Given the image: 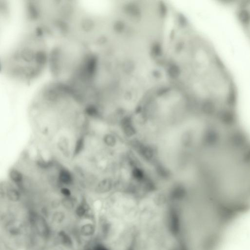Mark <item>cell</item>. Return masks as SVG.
Here are the masks:
<instances>
[{
	"label": "cell",
	"mask_w": 250,
	"mask_h": 250,
	"mask_svg": "<svg viewBox=\"0 0 250 250\" xmlns=\"http://www.w3.org/2000/svg\"><path fill=\"white\" fill-rule=\"evenodd\" d=\"M110 187V181L108 179H105L98 183L96 188V190L98 193H105L108 190H109Z\"/></svg>",
	"instance_id": "obj_13"
},
{
	"label": "cell",
	"mask_w": 250,
	"mask_h": 250,
	"mask_svg": "<svg viewBox=\"0 0 250 250\" xmlns=\"http://www.w3.org/2000/svg\"><path fill=\"white\" fill-rule=\"evenodd\" d=\"M131 250H182L173 205L164 200L140 204Z\"/></svg>",
	"instance_id": "obj_4"
},
{
	"label": "cell",
	"mask_w": 250,
	"mask_h": 250,
	"mask_svg": "<svg viewBox=\"0 0 250 250\" xmlns=\"http://www.w3.org/2000/svg\"><path fill=\"white\" fill-rule=\"evenodd\" d=\"M6 196L10 201L16 202L20 198V193L15 188H9L6 193Z\"/></svg>",
	"instance_id": "obj_12"
},
{
	"label": "cell",
	"mask_w": 250,
	"mask_h": 250,
	"mask_svg": "<svg viewBox=\"0 0 250 250\" xmlns=\"http://www.w3.org/2000/svg\"><path fill=\"white\" fill-rule=\"evenodd\" d=\"M60 191L62 195H64L65 197H69V196H70L71 195V191L70 190V189L66 187H63L60 190Z\"/></svg>",
	"instance_id": "obj_15"
},
{
	"label": "cell",
	"mask_w": 250,
	"mask_h": 250,
	"mask_svg": "<svg viewBox=\"0 0 250 250\" xmlns=\"http://www.w3.org/2000/svg\"><path fill=\"white\" fill-rule=\"evenodd\" d=\"M140 202L115 203L103 217L104 250H131L138 229Z\"/></svg>",
	"instance_id": "obj_6"
},
{
	"label": "cell",
	"mask_w": 250,
	"mask_h": 250,
	"mask_svg": "<svg viewBox=\"0 0 250 250\" xmlns=\"http://www.w3.org/2000/svg\"><path fill=\"white\" fill-rule=\"evenodd\" d=\"M236 12L240 26L250 42V1L241 2L237 6Z\"/></svg>",
	"instance_id": "obj_7"
},
{
	"label": "cell",
	"mask_w": 250,
	"mask_h": 250,
	"mask_svg": "<svg viewBox=\"0 0 250 250\" xmlns=\"http://www.w3.org/2000/svg\"><path fill=\"white\" fill-rule=\"evenodd\" d=\"M27 26L45 36L60 39L71 34L81 7L71 1H27L23 4Z\"/></svg>",
	"instance_id": "obj_5"
},
{
	"label": "cell",
	"mask_w": 250,
	"mask_h": 250,
	"mask_svg": "<svg viewBox=\"0 0 250 250\" xmlns=\"http://www.w3.org/2000/svg\"><path fill=\"white\" fill-rule=\"evenodd\" d=\"M10 179L15 184H20L23 181V177L22 173L19 170L12 169L9 173Z\"/></svg>",
	"instance_id": "obj_10"
},
{
	"label": "cell",
	"mask_w": 250,
	"mask_h": 250,
	"mask_svg": "<svg viewBox=\"0 0 250 250\" xmlns=\"http://www.w3.org/2000/svg\"><path fill=\"white\" fill-rule=\"evenodd\" d=\"M104 141L108 146H112L114 144V139L110 134H107L104 138Z\"/></svg>",
	"instance_id": "obj_14"
},
{
	"label": "cell",
	"mask_w": 250,
	"mask_h": 250,
	"mask_svg": "<svg viewBox=\"0 0 250 250\" xmlns=\"http://www.w3.org/2000/svg\"><path fill=\"white\" fill-rule=\"evenodd\" d=\"M206 145V189L234 220L250 208V141L235 128L219 133Z\"/></svg>",
	"instance_id": "obj_2"
},
{
	"label": "cell",
	"mask_w": 250,
	"mask_h": 250,
	"mask_svg": "<svg viewBox=\"0 0 250 250\" xmlns=\"http://www.w3.org/2000/svg\"><path fill=\"white\" fill-rule=\"evenodd\" d=\"M85 139L82 136L78 139L75 143L73 155L77 156L81 153L85 148Z\"/></svg>",
	"instance_id": "obj_11"
},
{
	"label": "cell",
	"mask_w": 250,
	"mask_h": 250,
	"mask_svg": "<svg viewBox=\"0 0 250 250\" xmlns=\"http://www.w3.org/2000/svg\"><path fill=\"white\" fill-rule=\"evenodd\" d=\"M58 180L64 185H71L73 182V177L70 171L66 168L60 170L58 174Z\"/></svg>",
	"instance_id": "obj_8"
},
{
	"label": "cell",
	"mask_w": 250,
	"mask_h": 250,
	"mask_svg": "<svg viewBox=\"0 0 250 250\" xmlns=\"http://www.w3.org/2000/svg\"><path fill=\"white\" fill-rule=\"evenodd\" d=\"M1 59L2 71L14 82L30 83L48 70L50 48L47 38L27 27Z\"/></svg>",
	"instance_id": "obj_3"
},
{
	"label": "cell",
	"mask_w": 250,
	"mask_h": 250,
	"mask_svg": "<svg viewBox=\"0 0 250 250\" xmlns=\"http://www.w3.org/2000/svg\"><path fill=\"white\" fill-rule=\"evenodd\" d=\"M57 146L60 152L66 157H69L70 155V151L69 140L66 137H61L57 143Z\"/></svg>",
	"instance_id": "obj_9"
},
{
	"label": "cell",
	"mask_w": 250,
	"mask_h": 250,
	"mask_svg": "<svg viewBox=\"0 0 250 250\" xmlns=\"http://www.w3.org/2000/svg\"><path fill=\"white\" fill-rule=\"evenodd\" d=\"M167 68L170 80L201 108L217 114L237 109L234 78L215 47L198 31L174 41L168 52Z\"/></svg>",
	"instance_id": "obj_1"
}]
</instances>
